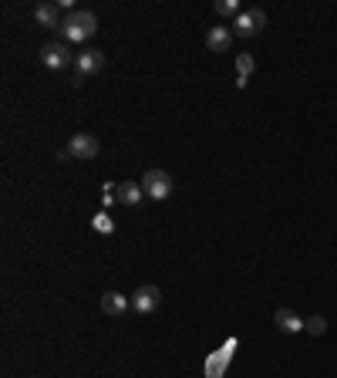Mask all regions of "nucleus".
Segmentation results:
<instances>
[{"instance_id":"1","label":"nucleus","mask_w":337,"mask_h":378,"mask_svg":"<svg viewBox=\"0 0 337 378\" xmlns=\"http://www.w3.org/2000/svg\"><path fill=\"white\" fill-rule=\"evenodd\" d=\"M95 31H98V17L91 10H71L64 17V24H61L64 41H71V44H84L88 38H95Z\"/></svg>"},{"instance_id":"2","label":"nucleus","mask_w":337,"mask_h":378,"mask_svg":"<svg viewBox=\"0 0 337 378\" xmlns=\"http://www.w3.org/2000/svg\"><path fill=\"white\" fill-rule=\"evenodd\" d=\"M78 61V54L68 47L64 41H51L41 47V64L44 68H51V71H64V68H71Z\"/></svg>"},{"instance_id":"3","label":"nucleus","mask_w":337,"mask_h":378,"mask_svg":"<svg viewBox=\"0 0 337 378\" xmlns=\"http://www.w3.org/2000/svg\"><path fill=\"white\" fill-rule=\"evenodd\" d=\"M142 189H145V196H152V200H168L172 196V176H168L166 169H149L145 176H142Z\"/></svg>"},{"instance_id":"4","label":"nucleus","mask_w":337,"mask_h":378,"mask_svg":"<svg viewBox=\"0 0 337 378\" xmlns=\"http://www.w3.org/2000/svg\"><path fill=\"white\" fill-rule=\"evenodd\" d=\"M68 152H71L75 159H98V152H101V142H98L91 132H78V135H71V142H68Z\"/></svg>"},{"instance_id":"5","label":"nucleus","mask_w":337,"mask_h":378,"mask_svg":"<svg viewBox=\"0 0 337 378\" xmlns=\"http://www.w3.org/2000/svg\"><path fill=\"white\" fill-rule=\"evenodd\" d=\"M233 351H236V338H229L219 351H212L210 358H206V378H223L226 375V365H229Z\"/></svg>"},{"instance_id":"6","label":"nucleus","mask_w":337,"mask_h":378,"mask_svg":"<svg viewBox=\"0 0 337 378\" xmlns=\"http://www.w3.org/2000/svg\"><path fill=\"white\" fill-rule=\"evenodd\" d=\"M236 38H253V34H260L263 27H266V14L256 7V10H243L240 17H236Z\"/></svg>"},{"instance_id":"7","label":"nucleus","mask_w":337,"mask_h":378,"mask_svg":"<svg viewBox=\"0 0 337 378\" xmlns=\"http://www.w3.org/2000/svg\"><path fill=\"white\" fill-rule=\"evenodd\" d=\"M159 300H162V294H159L155 284H142V287L132 294V307H135L138 314H152V311L159 307Z\"/></svg>"},{"instance_id":"8","label":"nucleus","mask_w":337,"mask_h":378,"mask_svg":"<svg viewBox=\"0 0 337 378\" xmlns=\"http://www.w3.org/2000/svg\"><path fill=\"white\" fill-rule=\"evenodd\" d=\"M75 68H78L82 78H91V75H98L105 68V54L95 51V47H84L82 54H78V61H75Z\"/></svg>"},{"instance_id":"9","label":"nucleus","mask_w":337,"mask_h":378,"mask_svg":"<svg viewBox=\"0 0 337 378\" xmlns=\"http://www.w3.org/2000/svg\"><path fill=\"white\" fill-rule=\"evenodd\" d=\"M229 44H233V27H226V24H212L210 31H206V47H210V51L223 54V51H229Z\"/></svg>"},{"instance_id":"10","label":"nucleus","mask_w":337,"mask_h":378,"mask_svg":"<svg viewBox=\"0 0 337 378\" xmlns=\"http://www.w3.org/2000/svg\"><path fill=\"white\" fill-rule=\"evenodd\" d=\"M142 196H145L142 182H118L115 186V203H122V206H138Z\"/></svg>"},{"instance_id":"11","label":"nucleus","mask_w":337,"mask_h":378,"mask_svg":"<svg viewBox=\"0 0 337 378\" xmlns=\"http://www.w3.org/2000/svg\"><path fill=\"white\" fill-rule=\"evenodd\" d=\"M273 324L284 331V335H297V331H303V318L290 311V307H280L277 314H273Z\"/></svg>"},{"instance_id":"12","label":"nucleus","mask_w":337,"mask_h":378,"mask_svg":"<svg viewBox=\"0 0 337 378\" xmlns=\"http://www.w3.org/2000/svg\"><path fill=\"white\" fill-rule=\"evenodd\" d=\"M128 304H132V297L118 294V291H108V294H101V314H108V318H118V314H125Z\"/></svg>"},{"instance_id":"13","label":"nucleus","mask_w":337,"mask_h":378,"mask_svg":"<svg viewBox=\"0 0 337 378\" xmlns=\"http://www.w3.org/2000/svg\"><path fill=\"white\" fill-rule=\"evenodd\" d=\"M34 21H38L41 27H47V31H61V24H64L54 3H38V7H34Z\"/></svg>"},{"instance_id":"14","label":"nucleus","mask_w":337,"mask_h":378,"mask_svg":"<svg viewBox=\"0 0 337 378\" xmlns=\"http://www.w3.org/2000/svg\"><path fill=\"white\" fill-rule=\"evenodd\" d=\"M91 230H95V233H105V237H108V233H115V220H112V216H108L105 210L95 213V216H91Z\"/></svg>"},{"instance_id":"15","label":"nucleus","mask_w":337,"mask_h":378,"mask_svg":"<svg viewBox=\"0 0 337 378\" xmlns=\"http://www.w3.org/2000/svg\"><path fill=\"white\" fill-rule=\"evenodd\" d=\"M216 14L219 17H240V0H216Z\"/></svg>"},{"instance_id":"16","label":"nucleus","mask_w":337,"mask_h":378,"mask_svg":"<svg viewBox=\"0 0 337 378\" xmlns=\"http://www.w3.org/2000/svg\"><path fill=\"white\" fill-rule=\"evenodd\" d=\"M250 71H253V54H236V78L250 82Z\"/></svg>"},{"instance_id":"17","label":"nucleus","mask_w":337,"mask_h":378,"mask_svg":"<svg viewBox=\"0 0 337 378\" xmlns=\"http://www.w3.org/2000/svg\"><path fill=\"white\" fill-rule=\"evenodd\" d=\"M303 331H307V335H314V338H321L324 331H327V321H324L321 314H314V318H307V321H303Z\"/></svg>"}]
</instances>
